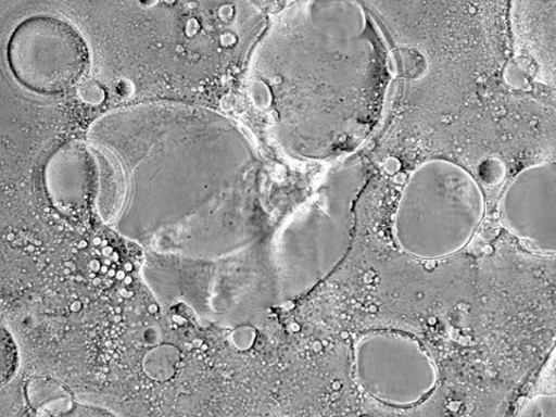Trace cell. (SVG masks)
<instances>
[{"label": "cell", "mask_w": 556, "mask_h": 417, "mask_svg": "<svg viewBox=\"0 0 556 417\" xmlns=\"http://www.w3.org/2000/svg\"><path fill=\"white\" fill-rule=\"evenodd\" d=\"M363 180L361 164L338 168L288 220L277 250L283 302L300 300L341 264L351 248Z\"/></svg>", "instance_id": "cell-1"}, {"label": "cell", "mask_w": 556, "mask_h": 417, "mask_svg": "<svg viewBox=\"0 0 556 417\" xmlns=\"http://www.w3.org/2000/svg\"><path fill=\"white\" fill-rule=\"evenodd\" d=\"M483 216V193L471 174L431 161L410 174L396 207L394 237L407 254L440 260L460 252Z\"/></svg>", "instance_id": "cell-2"}, {"label": "cell", "mask_w": 556, "mask_h": 417, "mask_svg": "<svg viewBox=\"0 0 556 417\" xmlns=\"http://www.w3.org/2000/svg\"><path fill=\"white\" fill-rule=\"evenodd\" d=\"M354 371L365 394L392 408L419 406L437 391L440 372L419 340L374 330L354 346Z\"/></svg>", "instance_id": "cell-3"}, {"label": "cell", "mask_w": 556, "mask_h": 417, "mask_svg": "<svg viewBox=\"0 0 556 417\" xmlns=\"http://www.w3.org/2000/svg\"><path fill=\"white\" fill-rule=\"evenodd\" d=\"M556 172L553 164L519 173L503 194L504 225L531 249L554 254L556 245Z\"/></svg>", "instance_id": "cell-4"}, {"label": "cell", "mask_w": 556, "mask_h": 417, "mask_svg": "<svg viewBox=\"0 0 556 417\" xmlns=\"http://www.w3.org/2000/svg\"><path fill=\"white\" fill-rule=\"evenodd\" d=\"M10 343L3 339V381L12 374L16 361L14 348Z\"/></svg>", "instance_id": "cell-5"}]
</instances>
